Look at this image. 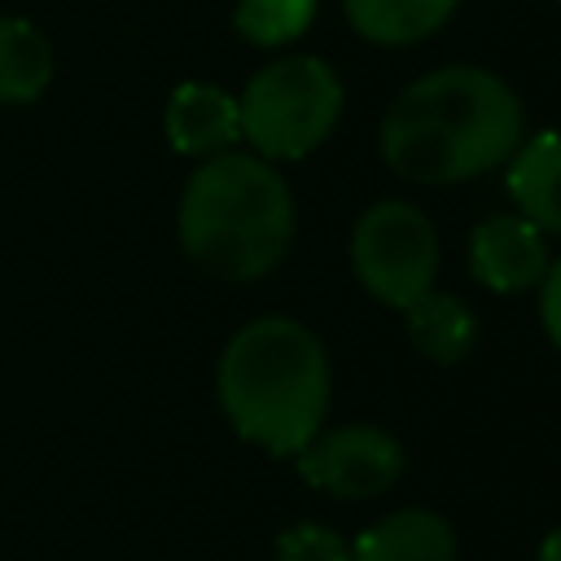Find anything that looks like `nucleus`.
Returning <instances> with one entry per match:
<instances>
[{"label":"nucleus","instance_id":"nucleus-1","mask_svg":"<svg viewBox=\"0 0 561 561\" xmlns=\"http://www.w3.org/2000/svg\"><path fill=\"white\" fill-rule=\"evenodd\" d=\"M526 136V105L486 66H438L412 79L381 118L386 167L425 188L504 167Z\"/></svg>","mask_w":561,"mask_h":561},{"label":"nucleus","instance_id":"nucleus-2","mask_svg":"<svg viewBox=\"0 0 561 561\" xmlns=\"http://www.w3.org/2000/svg\"><path fill=\"white\" fill-rule=\"evenodd\" d=\"M215 394L228 425L267 456H298L329 416V351L294 316L241 324L215 364Z\"/></svg>","mask_w":561,"mask_h":561},{"label":"nucleus","instance_id":"nucleus-3","mask_svg":"<svg viewBox=\"0 0 561 561\" xmlns=\"http://www.w3.org/2000/svg\"><path fill=\"white\" fill-rule=\"evenodd\" d=\"M184 254L219 280H263L294 245V193L259 153L206 158L175 210Z\"/></svg>","mask_w":561,"mask_h":561},{"label":"nucleus","instance_id":"nucleus-4","mask_svg":"<svg viewBox=\"0 0 561 561\" xmlns=\"http://www.w3.org/2000/svg\"><path fill=\"white\" fill-rule=\"evenodd\" d=\"M342 101V79L324 57H280L254 70L237 96L241 140L267 162H298L333 136Z\"/></svg>","mask_w":561,"mask_h":561},{"label":"nucleus","instance_id":"nucleus-5","mask_svg":"<svg viewBox=\"0 0 561 561\" xmlns=\"http://www.w3.org/2000/svg\"><path fill=\"white\" fill-rule=\"evenodd\" d=\"M346 254L359 289L394 311H403L425 289H434L443 259L434 224L421 215V206L403 197H381L368 210H359Z\"/></svg>","mask_w":561,"mask_h":561},{"label":"nucleus","instance_id":"nucleus-6","mask_svg":"<svg viewBox=\"0 0 561 561\" xmlns=\"http://www.w3.org/2000/svg\"><path fill=\"white\" fill-rule=\"evenodd\" d=\"M294 460L302 482L333 500H377L399 482L408 465L403 443L390 430L368 421L320 430Z\"/></svg>","mask_w":561,"mask_h":561},{"label":"nucleus","instance_id":"nucleus-7","mask_svg":"<svg viewBox=\"0 0 561 561\" xmlns=\"http://www.w3.org/2000/svg\"><path fill=\"white\" fill-rule=\"evenodd\" d=\"M548 263H552L548 237L530 219H522L517 210L486 215L469 232V272L491 294H526V289H535L543 280Z\"/></svg>","mask_w":561,"mask_h":561},{"label":"nucleus","instance_id":"nucleus-8","mask_svg":"<svg viewBox=\"0 0 561 561\" xmlns=\"http://www.w3.org/2000/svg\"><path fill=\"white\" fill-rule=\"evenodd\" d=\"M167 140L175 153L184 158H215L237 149L241 140V114H237V96H228L215 83H180L167 101L162 114Z\"/></svg>","mask_w":561,"mask_h":561},{"label":"nucleus","instance_id":"nucleus-9","mask_svg":"<svg viewBox=\"0 0 561 561\" xmlns=\"http://www.w3.org/2000/svg\"><path fill=\"white\" fill-rule=\"evenodd\" d=\"M351 561H460L456 526L438 508H394L351 539Z\"/></svg>","mask_w":561,"mask_h":561},{"label":"nucleus","instance_id":"nucleus-10","mask_svg":"<svg viewBox=\"0 0 561 561\" xmlns=\"http://www.w3.org/2000/svg\"><path fill=\"white\" fill-rule=\"evenodd\" d=\"M504 167L513 210L530 219L543 237H561V131L522 136Z\"/></svg>","mask_w":561,"mask_h":561},{"label":"nucleus","instance_id":"nucleus-11","mask_svg":"<svg viewBox=\"0 0 561 561\" xmlns=\"http://www.w3.org/2000/svg\"><path fill=\"white\" fill-rule=\"evenodd\" d=\"M403 324H408L412 351L430 364H443V368L469 359L478 346V333H482L473 307L456 294H443V289H425L416 302H408Z\"/></svg>","mask_w":561,"mask_h":561},{"label":"nucleus","instance_id":"nucleus-12","mask_svg":"<svg viewBox=\"0 0 561 561\" xmlns=\"http://www.w3.org/2000/svg\"><path fill=\"white\" fill-rule=\"evenodd\" d=\"M456 9L460 0H342V13L355 35L381 48H408L430 39L451 22Z\"/></svg>","mask_w":561,"mask_h":561},{"label":"nucleus","instance_id":"nucleus-13","mask_svg":"<svg viewBox=\"0 0 561 561\" xmlns=\"http://www.w3.org/2000/svg\"><path fill=\"white\" fill-rule=\"evenodd\" d=\"M53 83V44L26 18H0V101H39Z\"/></svg>","mask_w":561,"mask_h":561},{"label":"nucleus","instance_id":"nucleus-14","mask_svg":"<svg viewBox=\"0 0 561 561\" xmlns=\"http://www.w3.org/2000/svg\"><path fill=\"white\" fill-rule=\"evenodd\" d=\"M316 22V0H241L232 13V26L241 39L259 48H280L307 35Z\"/></svg>","mask_w":561,"mask_h":561},{"label":"nucleus","instance_id":"nucleus-15","mask_svg":"<svg viewBox=\"0 0 561 561\" xmlns=\"http://www.w3.org/2000/svg\"><path fill=\"white\" fill-rule=\"evenodd\" d=\"M272 561H351V539L324 522H298L276 535Z\"/></svg>","mask_w":561,"mask_h":561},{"label":"nucleus","instance_id":"nucleus-16","mask_svg":"<svg viewBox=\"0 0 561 561\" xmlns=\"http://www.w3.org/2000/svg\"><path fill=\"white\" fill-rule=\"evenodd\" d=\"M535 289H539V324H543V337L561 355V259L548 263V272H543V280Z\"/></svg>","mask_w":561,"mask_h":561},{"label":"nucleus","instance_id":"nucleus-17","mask_svg":"<svg viewBox=\"0 0 561 561\" xmlns=\"http://www.w3.org/2000/svg\"><path fill=\"white\" fill-rule=\"evenodd\" d=\"M535 561H561V526H552V530L539 539V548H535Z\"/></svg>","mask_w":561,"mask_h":561}]
</instances>
